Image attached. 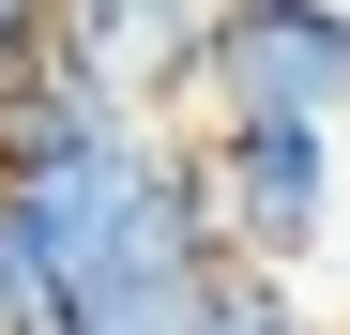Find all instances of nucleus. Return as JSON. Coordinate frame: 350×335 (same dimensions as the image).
I'll list each match as a JSON object with an SVG mask.
<instances>
[{
	"instance_id": "6",
	"label": "nucleus",
	"mask_w": 350,
	"mask_h": 335,
	"mask_svg": "<svg viewBox=\"0 0 350 335\" xmlns=\"http://www.w3.org/2000/svg\"><path fill=\"white\" fill-rule=\"evenodd\" d=\"M213 16H244V0H213Z\"/></svg>"
},
{
	"instance_id": "1",
	"label": "nucleus",
	"mask_w": 350,
	"mask_h": 335,
	"mask_svg": "<svg viewBox=\"0 0 350 335\" xmlns=\"http://www.w3.org/2000/svg\"><path fill=\"white\" fill-rule=\"evenodd\" d=\"M198 137V183H213V229L228 259H274L305 274L350 213V122H183Z\"/></svg>"
},
{
	"instance_id": "4",
	"label": "nucleus",
	"mask_w": 350,
	"mask_h": 335,
	"mask_svg": "<svg viewBox=\"0 0 350 335\" xmlns=\"http://www.w3.org/2000/svg\"><path fill=\"white\" fill-rule=\"evenodd\" d=\"M198 335H320V305L289 290L274 259H228L213 290H198Z\"/></svg>"
},
{
	"instance_id": "5",
	"label": "nucleus",
	"mask_w": 350,
	"mask_h": 335,
	"mask_svg": "<svg viewBox=\"0 0 350 335\" xmlns=\"http://www.w3.org/2000/svg\"><path fill=\"white\" fill-rule=\"evenodd\" d=\"M62 77V0H0V92Z\"/></svg>"
},
{
	"instance_id": "3",
	"label": "nucleus",
	"mask_w": 350,
	"mask_h": 335,
	"mask_svg": "<svg viewBox=\"0 0 350 335\" xmlns=\"http://www.w3.org/2000/svg\"><path fill=\"white\" fill-rule=\"evenodd\" d=\"M198 62H213V0H62V77H92L137 122H198Z\"/></svg>"
},
{
	"instance_id": "2",
	"label": "nucleus",
	"mask_w": 350,
	"mask_h": 335,
	"mask_svg": "<svg viewBox=\"0 0 350 335\" xmlns=\"http://www.w3.org/2000/svg\"><path fill=\"white\" fill-rule=\"evenodd\" d=\"M198 122H350V0H244V16H213Z\"/></svg>"
}]
</instances>
